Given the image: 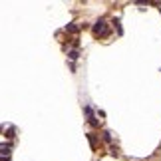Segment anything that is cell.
<instances>
[{
	"mask_svg": "<svg viewBox=\"0 0 161 161\" xmlns=\"http://www.w3.org/2000/svg\"><path fill=\"white\" fill-rule=\"evenodd\" d=\"M92 34L95 36V38H107V36H109V30H107V24H105V20H98V22L93 24Z\"/></svg>",
	"mask_w": 161,
	"mask_h": 161,
	"instance_id": "cell-1",
	"label": "cell"
},
{
	"mask_svg": "<svg viewBox=\"0 0 161 161\" xmlns=\"http://www.w3.org/2000/svg\"><path fill=\"white\" fill-rule=\"evenodd\" d=\"M10 155V145H0V157H8Z\"/></svg>",
	"mask_w": 161,
	"mask_h": 161,
	"instance_id": "cell-2",
	"label": "cell"
},
{
	"mask_svg": "<svg viewBox=\"0 0 161 161\" xmlns=\"http://www.w3.org/2000/svg\"><path fill=\"white\" fill-rule=\"evenodd\" d=\"M112 24H114L115 28H117V34H119V36L123 34V28H121V22H119V18H114V20H112Z\"/></svg>",
	"mask_w": 161,
	"mask_h": 161,
	"instance_id": "cell-3",
	"label": "cell"
},
{
	"mask_svg": "<svg viewBox=\"0 0 161 161\" xmlns=\"http://www.w3.org/2000/svg\"><path fill=\"white\" fill-rule=\"evenodd\" d=\"M66 30H68V32H74V34H76V32H80V26H78L76 22H72V24H68V26H66Z\"/></svg>",
	"mask_w": 161,
	"mask_h": 161,
	"instance_id": "cell-4",
	"label": "cell"
},
{
	"mask_svg": "<svg viewBox=\"0 0 161 161\" xmlns=\"http://www.w3.org/2000/svg\"><path fill=\"white\" fill-rule=\"evenodd\" d=\"M88 141H90V145H92V149H95V145H98V139L93 133H88Z\"/></svg>",
	"mask_w": 161,
	"mask_h": 161,
	"instance_id": "cell-5",
	"label": "cell"
},
{
	"mask_svg": "<svg viewBox=\"0 0 161 161\" xmlns=\"http://www.w3.org/2000/svg\"><path fill=\"white\" fill-rule=\"evenodd\" d=\"M14 133H16V129H14V127H8L4 135H6V137H8V139H14Z\"/></svg>",
	"mask_w": 161,
	"mask_h": 161,
	"instance_id": "cell-6",
	"label": "cell"
},
{
	"mask_svg": "<svg viewBox=\"0 0 161 161\" xmlns=\"http://www.w3.org/2000/svg\"><path fill=\"white\" fill-rule=\"evenodd\" d=\"M102 137H104L105 143H112V133H109V131H104V135H102Z\"/></svg>",
	"mask_w": 161,
	"mask_h": 161,
	"instance_id": "cell-7",
	"label": "cell"
},
{
	"mask_svg": "<svg viewBox=\"0 0 161 161\" xmlns=\"http://www.w3.org/2000/svg\"><path fill=\"white\" fill-rule=\"evenodd\" d=\"M90 125H93V127H98L100 123H98V119L93 117V115H90Z\"/></svg>",
	"mask_w": 161,
	"mask_h": 161,
	"instance_id": "cell-8",
	"label": "cell"
},
{
	"mask_svg": "<svg viewBox=\"0 0 161 161\" xmlns=\"http://www.w3.org/2000/svg\"><path fill=\"white\" fill-rule=\"evenodd\" d=\"M68 56H70V60H78V52H76V50H74V52H70Z\"/></svg>",
	"mask_w": 161,
	"mask_h": 161,
	"instance_id": "cell-9",
	"label": "cell"
},
{
	"mask_svg": "<svg viewBox=\"0 0 161 161\" xmlns=\"http://www.w3.org/2000/svg\"><path fill=\"white\" fill-rule=\"evenodd\" d=\"M0 161H10V159L8 157H0Z\"/></svg>",
	"mask_w": 161,
	"mask_h": 161,
	"instance_id": "cell-10",
	"label": "cell"
},
{
	"mask_svg": "<svg viewBox=\"0 0 161 161\" xmlns=\"http://www.w3.org/2000/svg\"><path fill=\"white\" fill-rule=\"evenodd\" d=\"M159 12H161V8H159Z\"/></svg>",
	"mask_w": 161,
	"mask_h": 161,
	"instance_id": "cell-11",
	"label": "cell"
}]
</instances>
